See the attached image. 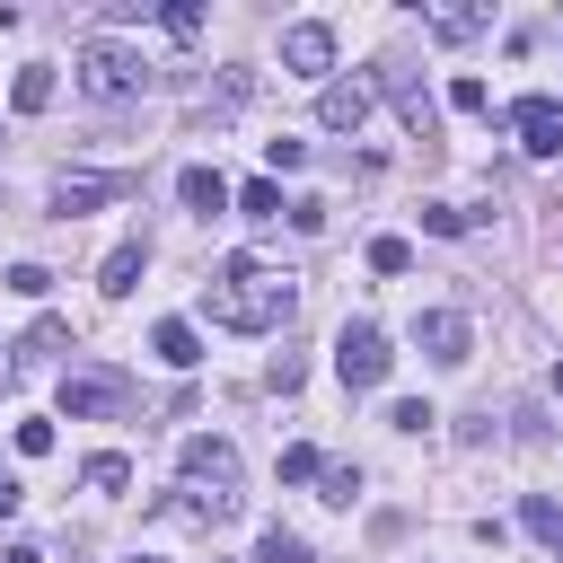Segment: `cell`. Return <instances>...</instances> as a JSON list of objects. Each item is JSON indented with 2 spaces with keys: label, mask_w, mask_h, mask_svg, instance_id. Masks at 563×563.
Instances as JSON below:
<instances>
[{
  "label": "cell",
  "mask_w": 563,
  "mask_h": 563,
  "mask_svg": "<svg viewBox=\"0 0 563 563\" xmlns=\"http://www.w3.org/2000/svg\"><path fill=\"white\" fill-rule=\"evenodd\" d=\"M202 308H211V325H229V334H273V325L299 317V273H282V264H264V255H220L211 282H202Z\"/></svg>",
  "instance_id": "cell-1"
},
{
  "label": "cell",
  "mask_w": 563,
  "mask_h": 563,
  "mask_svg": "<svg viewBox=\"0 0 563 563\" xmlns=\"http://www.w3.org/2000/svg\"><path fill=\"white\" fill-rule=\"evenodd\" d=\"M70 70H79V97H97V106L141 97V53H132V44H114V35H88Z\"/></svg>",
  "instance_id": "cell-2"
},
{
  "label": "cell",
  "mask_w": 563,
  "mask_h": 563,
  "mask_svg": "<svg viewBox=\"0 0 563 563\" xmlns=\"http://www.w3.org/2000/svg\"><path fill=\"white\" fill-rule=\"evenodd\" d=\"M123 405H132V378H123V369H106V361L62 369V413H70V422H106V413H123Z\"/></svg>",
  "instance_id": "cell-3"
},
{
  "label": "cell",
  "mask_w": 563,
  "mask_h": 563,
  "mask_svg": "<svg viewBox=\"0 0 563 563\" xmlns=\"http://www.w3.org/2000/svg\"><path fill=\"white\" fill-rule=\"evenodd\" d=\"M334 369H343V387L361 396V387H387V369H396V352H387V334H378L369 317H352V325L334 334Z\"/></svg>",
  "instance_id": "cell-4"
},
{
  "label": "cell",
  "mask_w": 563,
  "mask_h": 563,
  "mask_svg": "<svg viewBox=\"0 0 563 563\" xmlns=\"http://www.w3.org/2000/svg\"><path fill=\"white\" fill-rule=\"evenodd\" d=\"M176 466H185V493H202V484H211V493L246 501V493H238V449H229V440H211V431H202V440H185V457H176Z\"/></svg>",
  "instance_id": "cell-5"
},
{
  "label": "cell",
  "mask_w": 563,
  "mask_h": 563,
  "mask_svg": "<svg viewBox=\"0 0 563 563\" xmlns=\"http://www.w3.org/2000/svg\"><path fill=\"white\" fill-rule=\"evenodd\" d=\"M282 70H290V79H325V70H334V26H325V18L282 26Z\"/></svg>",
  "instance_id": "cell-6"
},
{
  "label": "cell",
  "mask_w": 563,
  "mask_h": 563,
  "mask_svg": "<svg viewBox=\"0 0 563 563\" xmlns=\"http://www.w3.org/2000/svg\"><path fill=\"white\" fill-rule=\"evenodd\" d=\"M413 343H422L440 369H457V361L475 352V325H466L457 308H422V317H413Z\"/></svg>",
  "instance_id": "cell-7"
},
{
  "label": "cell",
  "mask_w": 563,
  "mask_h": 563,
  "mask_svg": "<svg viewBox=\"0 0 563 563\" xmlns=\"http://www.w3.org/2000/svg\"><path fill=\"white\" fill-rule=\"evenodd\" d=\"M510 123H519V150H528V158H563V106H554V97H519Z\"/></svg>",
  "instance_id": "cell-8"
},
{
  "label": "cell",
  "mask_w": 563,
  "mask_h": 563,
  "mask_svg": "<svg viewBox=\"0 0 563 563\" xmlns=\"http://www.w3.org/2000/svg\"><path fill=\"white\" fill-rule=\"evenodd\" d=\"M132 185L123 176H62L53 185V220H79V211H106V202H123Z\"/></svg>",
  "instance_id": "cell-9"
},
{
  "label": "cell",
  "mask_w": 563,
  "mask_h": 563,
  "mask_svg": "<svg viewBox=\"0 0 563 563\" xmlns=\"http://www.w3.org/2000/svg\"><path fill=\"white\" fill-rule=\"evenodd\" d=\"M317 123H325V132H361V123H369V88H361V79L325 88V97H317Z\"/></svg>",
  "instance_id": "cell-10"
},
{
  "label": "cell",
  "mask_w": 563,
  "mask_h": 563,
  "mask_svg": "<svg viewBox=\"0 0 563 563\" xmlns=\"http://www.w3.org/2000/svg\"><path fill=\"white\" fill-rule=\"evenodd\" d=\"M141 264H150V246H141V238H123V246L97 264V290H106V299H132V290H141Z\"/></svg>",
  "instance_id": "cell-11"
},
{
  "label": "cell",
  "mask_w": 563,
  "mask_h": 563,
  "mask_svg": "<svg viewBox=\"0 0 563 563\" xmlns=\"http://www.w3.org/2000/svg\"><path fill=\"white\" fill-rule=\"evenodd\" d=\"M150 352H158L167 369H194V361H202V334H194L185 317H158V325H150Z\"/></svg>",
  "instance_id": "cell-12"
},
{
  "label": "cell",
  "mask_w": 563,
  "mask_h": 563,
  "mask_svg": "<svg viewBox=\"0 0 563 563\" xmlns=\"http://www.w3.org/2000/svg\"><path fill=\"white\" fill-rule=\"evenodd\" d=\"M387 97H396V114H405V132H413V141H431V132H440V106H431L413 79H396V70H387Z\"/></svg>",
  "instance_id": "cell-13"
},
{
  "label": "cell",
  "mask_w": 563,
  "mask_h": 563,
  "mask_svg": "<svg viewBox=\"0 0 563 563\" xmlns=\"http://www.w3.org/2000/svg\"><path fill=\"white\" fill-rule=\"evenodd\" d=\"M176 194H185V211H202V220H211V211H229V176H220V167H185V176H176Z\"/></svg>",
  "instance_id": "cell-14"
},
{
  "label": "cell",
  "mask_w": 563,
  "mask_h": 563,
  "mask_svg": "<svg viewBox=\"0 0 563 563\" xmlns=\"http://www.w3.org/2000/svg\"><path fill=\"white\" fill-rule=\"evenodd\" d=\"M484 26H493V9H431V44H466Z\"/></svg>",
  "instance_id": "cell-15"
},
{
  "label": "cell",
  "mask_w": 563,
  "mask_h": 563,
  "mask_svg": "<svg viewBox=\"0 0 563 563\" xmlns=\"http://www.w3.org/2000/svg\"><path fill=\"white\" fill-rule=\"evenodd\" d=\"M9 106H18V114H44V106H53V62L18 70V79H9Z\"/></svg>",
  "instance_id": "cell-16"
},
{
  "label": "cell",
  "mask_w": 563,
  "mask_h": 563,
  "mask_svg": "<svg viewBox=\"0 0 563 563\" xmlns=\"http://www.w3.org/2000/svg\"><path fill=\"white\" fill-rule=\"evenodd\" d=\"M79 484H88V493H123V484H132V457H114V449H97V457L79 466Z\"/></svg>",
  "instance_id": "cell-17"
},
{
  "label": "cell",
  "mask_w": 563,
  "mask_h": 563,
  "mask_svg": "<svg viewBox=\"0 0 563 563\" xmlns=\"http://www.w3.org/2000/svg\"><path fill=\"white\" fill-rule=\"evenodd\" d=\"M238 211H246V220H282L290 202H282V185H273V176H255V185H238Z\"/></svg>",
  "instance_id": "cell-18"
},
{
  "label": "cell",
  "mask_w": 563,
  "mask_h": 563,
  "mask_svg": "<svg viewBox=\"0 0 563 563\" xmlns=\"http://www.w3.org/2000/svg\"><path fill=\"white\" fill-rule=\"evenodd\" d=\"M255 563H308V537H290V528H264V537H255Z\"/></svg>",
  "instance_id": "cell-19"
},
{
  "label": "cell",
  "mask_w": 563,
  "mask_h": 563,
  "mask_svg": "<svg viewBox=\"0 0 563 563\" xmlns=\"http://www.w3.org/2000/svg\"><path fill=\"white\" fill-rule=\"evenodd\" d=\"M449 106H457V114H493V88H484L475 70H457V79H449Z\"/></svg>",
  "instance_id": "cell-20"
},
{
  "label": "cell",
  "mask_w": 563,
  "mask_h": 563,
  "mask_svg": "<svg viewBox=\"0 0 563 563\" xmlns=\"http://www.w3.org/2000/svg\"><path fill=\"white\" fill-rule=\"evenodd\" d=\"M62 343H70V325H62V317H35L18 352H26V361H44V352H62Z\"/></svg>",
  "instance_id": "cell-21"
},
{
  "label": "cell",
  "mask_w": 563,
  "mask_h": 563,
  "mask_svg": "<svg viewBox=\"0 0 563 563\" xmlns=\"http://www.w3.org/2000/svg\"><path fill=\"white\" fill-rule=\"evenodd\" d=\"M369 273H413V246L405 238H369Z\"/></svg>",
  "instance_id": "cell-22"
},
{
  "label": "cell",
  "mask_w": 563,
  "mask_h": 563,
  "mask_svg": "<svg viewBox=\"0 0 563 563\" xmlns=\"http://www.w3.org/2000/svg\"><path fill=\"white\" fill-rule=\"evenodd\" d=\"M317 475H325V457H317L308 440H299V449H282V484H317Z\"/></svg>",
  "instance_id": "cell-23"
},
{
  "label": "cell",
  "mask_w": 563,
  "mask_h": 563,
  "mask_svg": "<svg viewBox=\"0 0 563 563\" xmlns=\"http://www.w3.org/2000/svg\"><path fill=\"white\" fill-rule=\"evenodd\" d=\"M158 26H167L176 44H194V35H202V9H194V0H176V9H158Z\"/></svg>",
  "instance_id": "cell-24"
},
{
  "label": "cell",
  "mask_w": 563,
  "mask_h": 563,
  "mask_svg": "<svg viewBox=\"0 0 563 563\" xmlns=\"http://www.w3.org/2000/svg\"><path fill=\"white\" fill-rule=\"evenodd\" d=\"M387 422H396V431H431V422H440V413H431V405H422V396H396V405H387Z\"/></svg>",
  "instance_id": "cell-25"
},
{
  "label": "cell",
  "mask_w": 563,
  "mask_h": 563,
  "mask_svg": "<svg viewBox=\"0 0 563 563\" xmlns=\"http://www.w3.org/2000/svg\"><path fill=\"white\" fill-rule=\"evenodd\" d=\"M519 519H528V528H537V537H545V545H563V510H554V501H545V493H537V501H528V510H519Z\"/></svg>",
  "instance_id": "cell-26"
},
{
  "label": "cell",
  "mask_w": 563,
  "mask_h": 563,
  "mask_svg": "<svg viewBox=\"0 0 563 563\" xmlns=\"http://www.w3.org/2000/svg\"><path fill=\"white\" fill-rule=\"evenodd\" d=\"M422 229H431V238H457L466 211H457V202H422Z\"/></svg>",
  "instance_id": "cell-27"
},
{
  "label": "cell",
  "mask_w": 563,
  "mask_h": 563,
  "mask_svg": "<svg viewBox=\"0 0 563 563\" xmlns=\"http://www.w3.org/2000/svg\"><path fill=\"white\" fill-rule=\"evenodd\" d=\"M264 158L290 176V167H308V141H290V132H282V141H264Z\"/></svg>",
  "instance_id": "cell-28"
},
{
  "label": "cell",
  "mask_w": 563,
  "mask_h": 563,
  "mask_svg": "<svg viewBox=\"0 0 563 563\" xmlns=\"http://www.w3.org/2000/svg\"><path fill=\"white\" fill-rule=\"evenodd\" d=\"M9 290H18V299H44V290H53V273H44V264H18V273H9Z\"/></svg>",
  "instance_id": "cell-29"
},
{
  "label": "cell",
  "mask_w": 563,
  "mask_h": 563,
  "mask_svg": "<svg viewBox=\"0 0 563 563\" xmlns=\"http://www.w3.org/2000/svg\"><path fill=\"white\" fill-rule=\"evenodd\" d=\"M18 457H53V422H18Z\"/></svg>",
  "instance_id": "cell-30"
},
{
  "label": "cell",
  "mask_w": 563,
  "mask_h": 563,
  "mask_svg": "<svg viewBox=\"0 0 563 563\" xmlns=\"http://www.w3.org/2000/svg\"><path fill=\"white\" fill-rule=\"evenodd\" d=\"M317 484H325V501H352V493H361V466H325Z\"/></svg>",
  "instance_id": "cell-31"
},
{
  "label": "cell",
  "mask_w": 563,
  "mask_h": 563,
  "mask_svg": "<svg viewBox=\"0 0 563 563\" xmlns=\"http://www.w3.org/2000/svg\"><path fill=\"white\" fill-rule=\"evenodd\" d=\"M264 378H273V396H290V387H299V378H308V369H299V352H282V361H273V369H264Z\"/></svg>",
  "instance_id": "cell-32"
},
{
  "label": "cell",
  "mask_w": 563,
  "mask_h": 563,
  "mask_svg": "<svg viewBox=\"0 0 563 563\" xmlns=\"http://www.w3.org/2000/svg\"><path fill=\"white\" fill-rule=\"evenodd\" d=\"M18 501H26V493H18V475L0 466V519H18Z\"/></svg>",
  "instance_id": "cell-33"
},
{
  "label": "cell",
  "mask_w": 563,
  "mask_h": 563,
  "mask_svg": "<svg viewBox=\"0 0 563 563\" xmlns=\"http://www.w3.org/2000/svg\"><path fill=\"white\" fill-rule=\"evenodd\" d=\"M554 387H563V369H554Z\"/></svg>",
  "instance_id": "cell-34"
},
{
  "label": "cell",
  "mask_w": 563,
  "mask_h": 563,
  "mask_svg": "<svg viewBox=\"0 0 563 563\" xmlns=\"http://www.w3.org/2000/svg\"><path fill=\"white\" fill-rule=\"evenodd\" d=\"M0 378H9V361H0Z\"/></svg>",
  "instance_id": "cell-35"
}]
</instances>
